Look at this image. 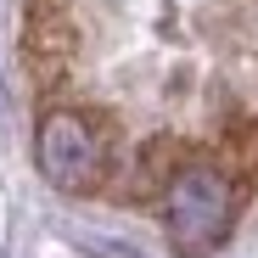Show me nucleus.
<instances>
[{
    "label": "nucleus",
    "mask_w": 258,
    "mask_h": 258,
    "mask_svg": "<svg viewBox=\"0 0 258 258\" xmlns=\"http://www.w3.org/2000/svg\"><path fill=\"white\" fill-rule=\"evenodd\" d=\"M163 202H168V241H174L185 258L213 252V247L230 236L236 208H241L230 174H225L219 163H208V157L202 163H185L180 174L163 185Z\"/></svg>",
    "instance_id": "obj_1"
},
{
    "label": "nucleus",
    "mask_w": 258,
    "mask_h": 258,
    "mask_svg": "<svg viewBox=\"0 0 258 258\" xmlns=\"http://www.w3.org/2000/svg\"><path fill=\"white\" fill-rule=\"evenodd\" d=\"M34 152H39L45 185L62 191V197H90V191L107 185V135L84 107H68V101L45 107Z\"/></svg>",
    "instance_id": "obj_2"
},
{
    "label": "nucleus",
    "mask_w": 258,
    "mask_h": 258,
    "mask_svg": "<svg viewBox=\"0 0 258 258\" xmlns=\"http://www.w3.org/2000/svg\"><path fill=\"white\" fill-rule=\"evenodd\" d=\"M23 56H79V23L62 0H28V17H23Z\"/></svg>",
    "instance_id": "obj_3"
},
{
    "label": "nucleus",
    "mask_w": 258,
    "mask_h": 258,
    "mask_svg": "<svg viewBox=\"0 0 258 258\" xmlns=\"http://www.w3.org/2000/svg\"><path fill=\"white\" fill-rule=\"evenodd\" d=\"M208 152L197 146V141H180V135H152L146 146H141V157H135V191L129 197H157L168 180L180 174L185 163H202Z\"/></svg>",
    "instance_id": "obj_4"
}]
</instances>
